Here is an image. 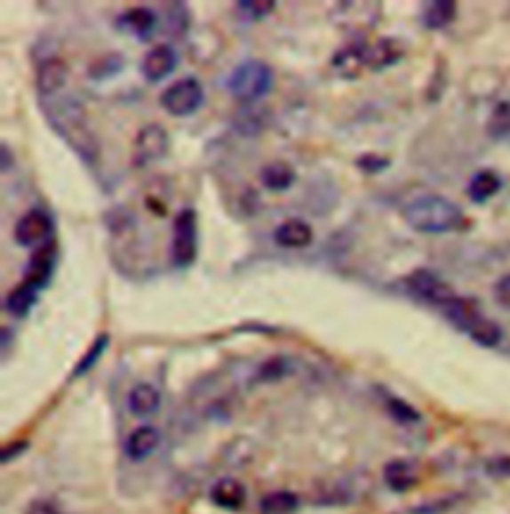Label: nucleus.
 Here are the masks:
<instances>
[{"label":"nucleus","instance_id":"58836bf2","mask_svg":"<svg viewBox=\"0 0 510 514\" xmlns=\"http://www.w3.org/2000/svg\"><path fill=\"white\" fill-rule=\"evenodd\" d=\"M0 165H3V172H8L12 168V156L6 144H3V150H0Z\"/></svg>","mask_w":510,"mask_h":514},{"label":"nucleus","instance_id":"412c9836","mask_svg":"<svg viewBox=\"0 0 510 514\" xmlns=\"http://www.w3.org/2000/svg\"><path fill=\"white\" fill-rule=\"evenodd\" d=\"M261 186L269 189V192H287L291 189L295 181H298V173H295L293 165L287 162H269L259 172Z\"/></svg>","mask_w":510,"mask_h":514},{"label":"nucleus","instance_id":"f257e3e1","mask_svg":"<svg viewBox=\"0 0 510 514\" xmlns=\"http://www.w3.org/2000/svg\"><path fill=\"white\" fill-rule=\"evenodd\" d=\"M44 108L46 120L56 130L62 140H66L74 152L88 165H92L98 157V140L90 128L84 108L72 98H46L40 100Z\"/></svg>","mask_w":510,"mask_h":514},{"label":"nucleus","instance_id":"f704fd0d","mask_svg":"<svg viewBox=\"0 0 510 514\" xmlns=\"http://www.w3.org/2000/svg\"><path fill=\"white\" fill-rule=\"evenodd\" d=\"M458 504V496H442V499L437 501H431V502H425L421 507L415 509L413 514H447L449 510H452Z\"/></svg>","mask_w":510,"mask_h":514},{"label":"nucleus","instance_id":"2eb2a0df","mask_svg":"<svg viewBox=\"0 0 510 514\" xmlns=\"http://www.w3.org/2000/svg\"><path fill=\"white\" fill-rule=\"evenodd\" d=\"M210 499L216 507L224 510H240L245 504V499H248V491H245L242 480L234 477H224L211 485Z\"/></svg>","mask_w":510,"mask_h":514},{"label":"nucleus","instance_id":"dca6fc26","mask_svg":"<svg viewBox=\"0 0 510 514\" xmlns=\"http://www.w3.org/2000/svg\"><path fill=\"white\" fill-rule=\"evenodd\" d=\"M162 443L160 430L152 425H142L136 427L126 438L124 451L128 454V459L131 461H146L147 457L158 451V446Z\"/></svg>","mask_w":510,"mask_h":514},{"label":"nucleus","instance_id":"1a4fd4ad","mask_svg":"<svg viewBox=\"0 0 510 514\" xmlns=\"http://www.w3.org/2000/svg\"><path fill=\"white\" fill-rule=\"evenodd\" d=\"M54 221L44 210H28L14 226V242L20 247H36L52 239Z\"/></svg>","mask_w":510,"mask_h":514},{"label":"nucleus","instance_id":"9d476101","mask_svg":"<svg viewBox=\"0 0 510 514\" xmlns=\"http://www.w3.org/2000/svg\"><path fill=\"white\" fill-rule=\"evenodd\" d=\"M179 58L178 52L170 44H158L150 48L142 58V64H139V70H142V76L150 84H160L162 80H166L171 72L178 68Z\"/></svg>","mask_w":510,"mask_h":514},{"label":"nucleus","instance_id":"ddd939ff","mask_svg":"<svg viewBox=\"0 0 510 514\" xmlns=\"http://www.w3.org/2000/svg\"><path fill=\"white\" fill-rule=\"evenodd\" d=\"M116 27L124 32V35H130L146 43V40L152 38L155 27H158V16H155L152 8L134 6L118 16Z\"/></svg>","mask_w":510,"mask_h":514},{"label":"nucleus","instance_id":"7ed1b4c3","mask_svg":"<svg viewBox=\"0 0 510 514\" xmlns=\"http://www.w3.org/2000/svg\"><path fill=\"white\" fill-rule=\"evenodd\" d=\"M275 84L274 68L258 58H248L227 74L226 90L234 100L242 104H255L266 98Z\"/></svg>","mask_w":510,"mask_h":514},{"label":"nucleus","instance_id":"a211bd4d","mask_svg":"<svg viewBox=\"0 0 510 514\" xmlns=\"http://www.w3.org/2000/svg\"><path fill=\"white\" fill-rule=\"evenodd\" d=\"M38 300H40V289L27 284V281H20L19 285L12 287L11 292L6 293L4 308L12 315V317L24 319V317H28L32 309L36 308Z\"/></svg>","mask_w":510,"mask_h":514},{"label":"nucleus","instance_id":"20e7f679","mask_svg":"<svg viewBox=\"0 0 510 514\" xmlns=\"http://www.w3.org/2000/svg\"><path fill=\"white\" fill-rule=\"evenodd\" d=\"M200 250V231H197V213L194 207H182L174 218V231H171L170 257L174 268L187 269L197 260Z\"/></svg>","mask_w":510,"mask_h":514},{"label":"nucleus","instance_id":"aec40b11","mask_svg":"<svg viewBox=\"0 0 510 514\" xmlns=\"http://www.w3.org/2000/svg\"><path fill=\"white\" fill-rule=\"evenodd\" d=\"M162 405V395L158 389L150 383H139L130 389L128 393V409L134 417H150Z\"/></svg>","mask_w":510,"mask_h":514},{"label":"nucleus","instance_id":"423d86ee","mask_svg":"<svg viewBox=\"0 0 510 514\" xmlns=\"http://www.w3.org/2000/svg\"><path fill=\"white\" fill-rule=\"evenodd\" d=\"M402 284H405L407 293L437 309H445L457 297L455 289L429 269H415L413 273H409Z\"/></svg>","mask_w":510,"mask_h":514},{"label":"nucleus","instance_id":"39448f33","mask_svg":"<svg viewBox=\"0 0 510 514\" xmlns=\"http://www.w3.org/2000/svg\"><path fill=\"white\" fill-rule=\"evenodd\" d=\"M205 102V92L202 82L194 76L176 80L160 94V106L163 112L174 118H187L194 116Z\"/></svg>","mask_w":510,"mask_h":514},{"label":"nucleus","instance_id":"bb28decb","mask_svg":"<svg viewBox=\"0 0 510 514\" xmlns=\"http://www.w3.org/2000/svg\"><path fill=\"white\" fill-rule=\"evenodd\" d=\"M466 335L471 337L476 345L484 347V349H492V347H497L505 337L503 329H500L498 323L489 319V317H484V315L474 323Z\"/></svg>","mask_w":510,"mask_h":514},{"label":"nucleus","instance_id":"7c9ffc66","mask_svg":"<svg viewBox=\"0 0 510 514\" xmlns=\"http://www.w3.org/2000/svg\"><path fill=\"white\" fill-rule=\"evenodd\" d=\"M385 407L389 411L391 417L401 422V425H415V422L421 421V413H418L413 405L407 403L401 397H393L386 395L385 397Z\"/></svg>","mask_w":510,"mask_h":514},{"label":"nucleus","instance_id":"f8f14e48","mask_svg":"<svg viewBox=\"0 0 510 514\" xmlns=\"http://www.w3.org/2000/svg\"><path fill=\"white\" fill-rule=\"evenodd\" d=\"M407 48L402 44V40L394 36H385L377 40L375 44H367L365 48V68L373 72H381L391 68L397 62L402 60Z\"/></svg>","mask_w":510,"mask_h":514},{"label":"nucleus","instance_id":"f03ea898","mask_svg":"<svg viewBox=\"0 0 510 514\" xmlns=\"http://www.w3.org/2000/svg\"><path fill=\"white\" fill-rule=\"evenodd\" d=\"M401 215L407 226L418 234L442 236L465 226L463 207L439 194L413 197L402 205Z\"/></svg>","mask_w":510,"mask_h":514},{"label":"nucleus","instance_id":"4c0bfd02","mask_svg":"<svg viewBox=\"0 0 510 514\" xmlns=\"http://www.w3.org/2000/svg\"><path fill=\"white\" fill-rule=\"evenodd\" d=\"M28 449L27 441H19V443H11L6 445L3 449V462H11L12 459L20 457V454Z\"/></svg>","mask_w":510,"mask_h":514},{"label":"nucleus","instance_id":"6e6552de","mask_svg":"<svg viewBox=\"0 0 510 514\" xmlns=\"http://www.w3.org/2000/svg\"><path fill=\"white\" fill-rule=\"evenodd\" d=\"M59 245L54 239L38 245L36 250H32V255L28 257L27 268H24V279L27 284L35 285L36 289H46L51 285V281L56 273V265H59Z\"/></svg>","mask_w":510,"mask_h":514},{"label":"nucleus","instance_id":"ea45409f","mask_svg":"<svg viewBox=\"0 0 510 514\" xmlns=\"http://www.w3.org/2000/svg\"><path fill=\"white\" fill-rule=\"evenodd\" d=\"M30 514H60L59 510H54L48 502H36L30 507Z\"/></svg>","mask_w":510,"mask_h":514},{"label":"nucleus","instance_id":"c85d7f7f","mask_svg":"<svg viewBox=\"0 0 510 514\" xmlns=\"http://www.w3.org/2000/svg\"><path fill=\"white\" fill-rule=\"evenodd\" d=\"M291 373V363L285 357H269L259 365L258 373H255V383H275L282 381Z\"/></svg>","mask_w":510,"mask_h":514},{"label":"nucleus","instance_id":"0eeeda50","mask_svg":"<svg viewBox=\"0 0 510 514\" xmlns=\"http://www.w3.org/2000/svg\"><path fill=\"white\" fill-rule=\"evenodd\" d=\"M170 152V134L162 124H146L134 140V164L147 165L160 162Z\"/></svg>","mask_w":510,"mask_h":514},{"label":"nucleus","instance_id":"393cba45","mask_svg":"<svg viewBox=\"0 0 510 514\" xmlns=\"http://www.w3.org/2000/svg\"><path fill=\"white\" fill-rule=\"evenodd\" d=\"M299 509V496L291 491H271L261 496V514H295Z\"/></svg>","mask_w":510,"mask_h":514},{"label":"nucleus","instance_id":"c756f323","mask_svg":"<svg viewBox=\"0 0 510 514\" xmlns=\"http://www.w3.org/2000/svg\"><path fill=\"white\" fill-rule=\"evenodd\" d=\"M166 27L168 32L174 38L184 36L187 30H190V22H192V14L190 8H187L186 3H171L168 4V12H166Z\"/></svg>","mask_w":510,"mask_h":514},{"label":"nucleus","instance_id":"cd10ccee","mask_svg":"<svg viewBox=\"0 0 510 514\" xmlns=\"http://www.w3.org/2000/svg\"><path fill=\"white\" fill-rule=\"evenodd\" d=\"M484 130H487V136L495 140V142H500V140L510 136V100L498 102L492 108Z\"/></svg>","mask_w":510,"mask_h":514},{"label":"nucleus","instance_id":"473e14b6","mask_svg":"<svg viewBox=\"0 0 510 514\" xmlns=\"http://www.w3.org/2000/svg\"><path fill=\"white\" fill-rule=\"evenodd\" d=\"M122 66H124V58H122L118 52H112L108 56L100 58V60H98L96 64L90 66L88 76L92 80L110 78V76H114V74H118L122 70Z\"/></svg>","mask_w":510,"mask_h":514},{"label":"nucleus","instance_id":"6ab92c4d","mask_svg":"<svg viewBox=\"0 0 510 514\" xmlns=\"http://www.w3.org/2000/svg\"><path fill=\"white\" fill-rule=\"evenodd\" d=\"M441 311L449 319L450 325H455L458 331H463V333H468L474 323L482 317L476 301L468 300V297H460V295H457L455 300H452L447 308Z\"/></svg>","mask_w":510,"mask_h":514},{"label":"nucleus","instance_id":"9b49d317","mask_svg":"<svg viewBox=\"0 0 510 514\" xmlns=\"http://www.w3.org/2000/svg\"><path fill=\"white\" fill-rule=\"evenodd\" d=\"M68 80V64L62 58H44L36 68V92L40 100L54 98L66 86Z\"/></svg>","mask_w":510,"mask_h":514},{"label":"nucleus","instance_id":"c9c22d12","mask_svg":"<svg viewBox=\"0 0 510 514\" xmlns=\"http://www.w3.org/2000/svg\"><path fill=\"white\" fill-rule=\"evenodd\" d=\"M492 297H495L498 308L510 311V273L497 281L492 287Z\"/></svg>","mask_w":510,"mask_h":514},{"label":"nucleus","instance_id":"4be33fe9","mask_svg":"<svg viewBox=\"0 0 510 514\" xmlns=\"http://www.w3.org/2000/svg\"><path fill=\"white\" fill-rule=\"evenodd\" d=\"M500 188H503V180H500L497 172L481 170L468 181L466 196L474 204H487L490 197H495L500 192Z\"/></svg>","mask_w":510,"mask_h":514},{"label":"nucleus","instance_id":"4468645a","mask_svg":"<svg viewBox=\"0 0 510 514\" xmlns=\"http://www.w3.org/2000/svg\"><path fill=\"white\" fill-rule=\"evenodd\" d=\"M274 242L279 247H287V250H301L314 242V228L299 218L285 220L275 228Z\"/></svg>","mask_w":510,"mask_h":514},{"label":"nucleus","instance_id":"e433bc0d","mask_svg":"<svg viewBox=\"0 0 510 514\" xmlns=\"http://www.w3.org/2000/svg\"><path fill=\"white\" fill-rule=\"evenodd\" d=\"M487 470L495 478H510V457H498L487 462Z\"/></svg>","mask_w":510,"mask_h":514},{"label":"nucleus","instance_id":"5701e85b","mask_svg":"<svg viewBox=\"0 0 510 514\" xmlns=\"http://www.w3.org/2000/svg\"><path fill=\"white\" fill-rule=\"evenodd\" d=\"M457 19V3L452 0H433L421 8V22L429 30H442Z\"/></svg>","mask_w":510,"mask_h":514},{"label":"nucleus","instance_id":"a878e982","mask_svg":"<svg viewBox=\"0 0 510 514\" xmlns=\"http://www.w3.org/2000/svg\"><path fill=\"white\" fill-rule=\"evenodd\" d=\"M110 341H112V337L108 333H100L98 335L92 345L88 347L86 353L82 355L80 361L74 365V369H72V379H80V377H84L88 375L90 371H92L98 363H100V359L104 357V353L108 351V347H110Z\"/></svg>","mask_w":510,"mask_h":514},{"label":"nucleus","instance_id":"b1692460","mask_svg":"<svg viewBox=\"0 0 510 514\" xmlns=\"http://www.w3.org/2000/svg\"><path fill=\"white\" fill-rule=\"evenodd\" d=\"M365 48L367 44L357 40V43H351L343 51L337 52L333 56V66L337 72L345 78H355L361 68H365Z\"/></svg>","mask_w":510,"mask_h":514},{"label":"nucleus","instance_id":"f3484780","mask_svg":"<svg viewBox=\"0 0 510 514\" xmlns=\"http://www.w3.org/2000/svg\"><path fill=\"white\" fill-rule=\"evenodd\" d=\"M383 480L393 493H407L418 483V470L415 462L407 459H394L385 464Z\"/></svg>","mask_w":510,"mask_h":514},{"label":"nucleus","instance_id":"2f4dec72","mask_svg":"<svg viewBox=\"0 0 510 514\" xmlns=\"http://www.w3.org/2000/svg\"><path fill=\"white\" fill-rule=\"evenodd\" d=\"M235 6H237V12L243 14L245 19L251 22H258L274 12L277 3L275 0H240V3H235Z\"/></svg>","mask_w":510,"mask_h":514},{"label":"nucleus","instance_id":"72a5a7b5","mask_svg":"<svg viewBox=\"0 0 510 514\" xmlns=\"http://www.w3.org/2000/svg\"><path fill=\"white\" fill-rule=\"evenodd\" d=\"M355 165H357V170H361L363 173H369V176H375V173H381L385 170H389L391 160H389V157H385V156L369 152V154H361L355 160Z\"/></svg>","mask_w":510,"mask_h":514}]
</instances>
